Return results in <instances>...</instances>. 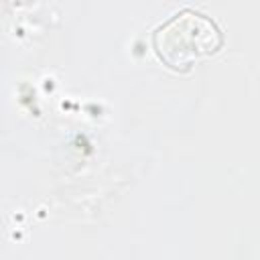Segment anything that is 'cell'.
<instances>
[{
    "label": "cell",
    "mask_w": 260,
    "mask_h": 260,
    "mask_svg": "<svg viewBox=\"0 0 260 260\" xmlns=\"http://www.w3.org/2000/svg\"><path fill=\"white\" fill-rule=\"evenodd\" d=\"M221 30L199 10L183 8L152 32L156 57L175 71L191 69L199 59L213 55L221 47Z\"/></svg>",
    "instance_id": "6da1fadb"
}]
</instances>
